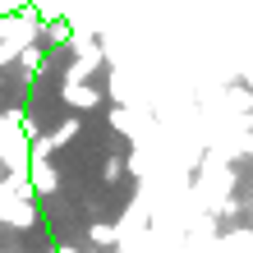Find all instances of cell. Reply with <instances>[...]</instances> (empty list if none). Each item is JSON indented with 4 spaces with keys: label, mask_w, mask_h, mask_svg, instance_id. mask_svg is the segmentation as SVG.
I'll return each mask as SVG.
<instances>
[{
    "label": "cell",
    "mask_w": 253,
    "mask_h": 253,
    "mask_svg": "<svg viewBox=\"0 0 253 253\" xmlns=\"http://www.w3.org/2000/svg\"><path fill=\"white\" fill-rule=\"evenodd\" d=\"M216 253H253V230H230L216 244Z\"/></svg>",
    "instance_id": "cell-1"
},
{
    "label": "cell",
    "mask_w": 253,
    "mask_h": 253,
    "mask_svg": "<svg viewBox=\"0 0 253 253\" xmlns=\"http://www.w3.org/2000/svg\"><path fill=\"white\" fill-rule=\"evenodd\" d=\"M33 180H37V189H42V193H51V189H55V175H51V166H42V161L33 166Z\"/></svg>",
    "instance_id": "cell-2"
},
{
    "label": "cell",
    "mask_w": 253,
    "mask_h": 253,
    "mask_svg": "<svg viewBox=\"0 0 253 253\" xmlns=\"http://www.w3.org/2000/svg\"><path fill=\"white\" fill-rule=\"evenodd\" d=\"M115 226H106V221H101V226H92V244H115Z\"/></svg>",
    "instance_id": "cell-3"
},
{
    "label": "cell",
    "mask_w": 253,
    "mask_h": 253,
    "mask_svg": "<svg viewBox=\"0 0 253 253\" xmlns=\"http://www.w3.org/2000/svg\"><path fill=\"white\" fill-rule=\"evenodd\" d=\"M69 97H74V101H79V106H92V101H97L92 92H83V87H74V92H69Z\"/></svg>",
    "instance_id": "cell-4"
}]
</instances>
